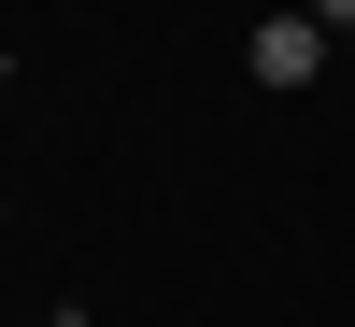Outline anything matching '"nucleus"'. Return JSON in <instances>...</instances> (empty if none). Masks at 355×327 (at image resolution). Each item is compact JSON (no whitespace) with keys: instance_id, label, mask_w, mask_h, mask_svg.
I'll use <instances>...</instances> for the list:
<instances>
[{"instance_id":"obj_1","label":"nucleus","mask_w":355,"mask_h":327,"mask_svg":"<svg viewBox=\"0 0 355 327\" xmlns=\"http://www.w3.org/2000/svg\"><path fill=\"white\" fill-rule=\"evenodd\" d=\"M242 72L270 85V100H299V85H327V28H313V15H256V43H242Z\"/></svg>"},{"instance_id":"obj_2","label":"nucleus","mask_w":355,"mask_h":327,"mask_svg":"<svg viewBox=\"0 0 355 327\" xmlns=\"http://www.w3.org/2000/svg\"><path fill=\"white\" fill-rule=\"evenodd\" d=\"M299 15H313V28H327V43H341V28H355V0H299Z\"/></svg>"}]
</instances>
